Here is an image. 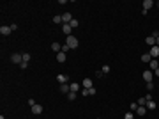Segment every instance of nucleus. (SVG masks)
Masks as SVG:
<instances>
[{"label":"nucleus","mask_w":159,"mask_h":119,"mask_svg":"<svg viewBox=\"0 0 159 119\" xmlns=\"http://www.w3.org/2000/svg\"><path fill=\"white\" fill-rule=\"evenodd\" d=\"M66 45H67L71 50H76V48H78V45H80V41L76 39L74 36H67V39H66Z\"/></svg>","instance_id":"1"},{"label":"nucleus","mask_w":159,"mask_h":119,"mask_svg":"<svg viewBox=\"0 0 159 119\" xmlns=\"http://www.w3.org/2000/svg\"><path fill=\"white\" fill-rule=\"evenodd\" d=\"M11 62L21 64V62H23V55H21V53H12V55H11Z\"/></svg>","instance_id":"2"},{"label":"nucleus","mask_w":159,"mask_h":119,"mask_svg":"<svg viewBox=\"0 0 159 119\" xmlns=\"http://www.w3.org/2000/svg\"><path fill=\"white\" fill-rule=\"evenodd\" d=\"M149 53H150L152 59H157V57H159V46H157V45H154V46L149 50Z\"/></svg>","instance_id":"3"},{"label":"nucleus","mask_w":159,"mask_h":119,"mask_svg":"<svg viewBox=\"0 0 159 119\" xmlns=\"http://www.w3.org/2000/svg\"><path fill=\"white\" fill-rule=\"evenodd\" d=\"M152 78H154V71H150V70L143 71V80L145 82H152Z\"/></svg>","instance_id":"4"},{"label":"nucleus","mask_w":159,"mask_h":119,"mask_svg":"<svg viewBox=\"0 0 159 119\" xmlns=\"http://www.w3.org/2000/svg\"><path fill=\"white\" fill-rule=\"evenodd\" d=\"M96 92H97L96 87H90V89H83V91H81V94H83V96H94Z\"/></svg>","instance_id":"5"},{"label":"nucleus","mask_w":159,"mask_h":119,"mask_svg":"<svg viewBox=\"0 0 159 119\" xmlns=\"http://www.w3.org/2000/svg\"><path fill=\"white\" fill-rule=\"evenodd\" d=\"M73 21V14L71 12H64L62 14V23H71Z\"/></svg>","instance_id":"6"},{"label":"nucleus","mask_w":159,"mask_h":119,"mask_svg":"<svg viewBox=\"0 0 159 119\" xmlns=\"http://www.w3.org/2000/svg\"><path fill=\"white\" fill-rule=\"evenodd\" d=\"M11 32H12V30H11V27H7V25H2V27H0V34H2V36H9Z\"/></svg>","instance_id":"7"},{"label":"nucleus","mask_w":159,"mask_h":119,"mask_svg":"<svg viewBox=\"0 0 159 119\" xmlns=\"http://www.w3.org/2000/svg\"><path fill=\"white\" fill-rule=\"evenodd\" d=\"M30 109H32V114L39 116L41 112H42V105H37V103H35V105H34V107H30Z\"/></svg>","instance_id":"8"},{"label":"nucleus","mask_w":159,"mask_h":119,"mask_svg":"<svg viewBox=\"0 0 159 119\" xmlns=\"http://www.w3.org/2000/svg\"><path fill=\"white\" fill-rule=\"evenodd\" d=\"M62 32H64L66 36H73V34H71V32H73V29H71L69 23H64V27H62Z\"/></svg>","instance_id":"9"},{"label":"nucleus","mask_w":159,"mask_h":119,"mask_svg":"<svg viewBox=\"0 0 159 119\" xmlns=\"http://www.w3.org/2000/svg\"><path fill=\"white\" fill-rule=\"evenodd\" d=\"M81 85H83L85 89H90V87H94V85H92V80H90L89 77H87V78H83V82H81Z\"/></svg>","instance_id":"10"},{"label":"nucleus","mask_w":159,"mask_h":119,"mask_svg":"<svg viewBox=\"0 0 159 119\" xmlns=\"http://www.w3.org/2000/svg\"><path fill=\"white\" fill-rule=\"evenodd\" d=\"M60 92H64V94H69V92H71L69 84H62V85H60Z\"/></svg>","instance_id":"11"},{"label":"nucleus","mask_w":159,"mask_h":119,"mask_svg":"<svg viewBox=\"0 0 159 119\" xmlns=\"http://www.w3.org/2000/svg\"><path fill=\"white\" fill-rule=\"evenodd\" d=\"M149 68H150V71H156V70H157V68H159V64H157V59H152V60H150Z\"/></svg>","instance_id":"12"},{"label":"nucleus","mask_w":159,"mask_h":119,"mask_svg":"<svg viewBox=\"0 0 159 119\" xmlns=\"http://www.w3.org/2000/svg\"><path fill=\"white\" fill-rule=\"evenodd\" d=\"M67 78H69V77H66V75H57V82H59L60 85H62V84H67Z\"/></svg>","instance_id":"13"},{"label":"nucleus","mask_w":159,"mask_h":119,"mask_svg":"<svg viewBox=\"0 0 159 119\" xmlns=\"http://www.w3.org/2000/svg\"><path fill=\"white\" fill-rule=\"evenodd\" d=\"M152 5H154V2H152V0H143V11H149Z\"/></svg>","instance_id":"14"},{"label":"nucleus","mask_w":159,"mask_h":119,"mask_svg":"<svg viewBox=\"0 0 159 119\" xmlns=\"http://www.w3.org/2000/svg\"><path fill=\"white\" fill-rule=\"evenodd\" d=\"M145 43H147V45H149L150 48H152V46H154V45H156V37H154V36H149V37H147V39H145Z\"/></svg>","instance_id":"15"},{"label":"nucleus","mask_w":159,"mask_h":119,"mask_svg":"<svg viewBox=\"0 0 159 119\" xmlns=\"http://www.w3.org/2000/svg\"><path fill=\"white\" fill-rule=\"evenodd\" d=\"M66 59H67V55H66L64 52H60V53H57V60H59V62H66Z\"/></svg>","instance_id":"16"},{"label":"nucleus","mask_w":159,"mask_h":119,"mask_svg":"<svg viewBox=\"0 0 159 119\" xmlns=\"http://www.w3.org/2000/svg\"><path fill=\"white\" fill-rule=\"evenodd\" d=\"M51 50L57 52V53H60V52H62V46H60L59 43H51Z\"/></svg>","instance_id":"17"},{"label":"nucleus","mask_w":159,"mask_h":119,"mask_svg":"<svg viewBox=\"0 0 159 119\" xmlns=\"http://www.w3.org/2000/svg\"><path fill=\"white\" fill-rule=\"evenodd\" d=\"M150 60H152V57H150V53H149V52L141 55V62H149V64H150Z\"/></svg>","instance_id":"18"},{"label":"nucleus","mask_w":159,"mask_h":119,"mask_svg":"<svg viewBox=\"0 0 159 119\" xmlns=\"http://www.w3.org/2000/svg\"><path fill=\"white\" fill-rule=\"evenodd\" d=\"M145 107H147L149 110H156L157 105H156V101H152V99H150V101H147V105H145Z\"/></svg>","instance_id":"19"},{"label":"nucleus","mask_w":159,"mask_h":119,"mask_svg":"<svg viewBox=\"0 0 159 119\" xmlns=\"http://www.w3.org/2000/svg\"><path fill=\"white\" fill-rule=\"evenodd\" d=\"M136 114H138V116H145V114H147V107H138Z\"/></svg>","instance_id":"20"},{"label":"nucleus","mask_w":159,"mask_h":119,"mask_svg":"<svg viewBox=\"0 0 159 119\" xmlns=\"http://www.w3.org/2000/svg\"><path fill=\"white\" fill-rule=\"evenodd\" d=\"M69 87H71V91H73V92H76V91L80 89V84H76V82H73V84H69Z\"/></svg>","instance_id":"21"},{"label":"nucleus","mask_w":159,"mask_h":119,"mask_svg":"<svg viewBox=\"0 0 159 119\" xmlns=\"http://www.w3.org/2000/svg\"><path fill=\"white\" fill-rule=\"evenodd\" d=\"M67 99H69V101H74V99H76V92H73V91H71L69 94H67Z\"/></svg>","instance_id":"22"},{"label":"nucleus","mask_w":159,"mask_h":119,"mask_svg":"<svg viewBox=\"0 0 159 119\" xmlns=\"http://www.w3.org/2000/svg\"><path fill=\"white\" fill-rule=\"evenodd\" d=\"M69 25H71V29H76V27H78V25H80V21H78V20H74V18H73V21H71Z\"/></svg>","instance_id":"23"},{"label":"nucleus","mask_w":159,"mask_h":119,"mask_svg":"<svg viewBox=\"0 0 159 119\" xmlns=\"http://www.w3.org/2000/svg\"><path fill=\"white\" fill-rule=\"evenodd\" d=\"M138 105H140V107H145V105H147V99H145V96L138 99Z\"/></svg>","instance_id":"24"},{"label":"nucleus","mask_w":159,"mask_h":119,"mask_svg":"<svg viewBox=\"0 0 159 119\" xmlns=\"http://www.w3.org/2000/svg\"><path fill=\"white\" fill-rule=\"evenodd\" d=\"M53 23H62V16H59V14L53 16Z\"/></svg>","instance_id":"25"},{"label":"nucleus","mask_w":159,"mask_h":119,"mask_svg":"<svg viewBox=\"0 0 159 119\" xmlns=\"http://www.w3.org/2000/svg\"><path fill=\"white\" fill-rule=\"evenodd\" d=\"M138 103H131V112H136V110H138Z\"/></svg>","instance_id":"26"},{"label":"nucleus","mask_w":159,"mask_h":119,"mask_svg":"<svg viewBox=\"0 0 159 119\" xmlns=\"http://www.w3.org/2000/svg\"><path fill=\"white\" fill-rule=\"evenodd\" d=\"M23 55V62H28L30 60V53H21Z\"/></svg>","instance_id":"27"},{"label":"nucleus","mask_w":159,"mask_h":119,"mask_svg":"<svg viewBox=\"0 0 159 119\" xmlns=\"http://www.w3.org/2000/svg\"><path fill=\"white\" fill-rule=\"evenodd\" d=\"M124 119H134V114H133V112H127V114L124 116Z\"/></svg>","instance_id":"28"},{"label":"nucleus","mask_w":159,"mask_h":119,"mask_svg":"<svg viewBox=\"0 0 159 119\" xmlns=\"http://www.w3.org/2000/svg\"><path fill=\"white\" fill-rule=\"evenodd\" d=\"M154 89V82H147V91H152Z\"/></svg>","instance_id":"29"},{"label":"nucleus","mask_w":159,"mask_h":119,"mask_svg":"<svg viewBox=\"0 0 159 119\" xmlns=\"http://www.w3.org/2000/svg\"><path fill=\"white\" fill-rule=\"evenodd\" d=\"M69 46H67V45H62V52H64V53H67V52H69Z\"/></svg>","instance_id":"30"},{"label":"nucleus","mask_w":159,"mask_h":119,"mask_svg":"<svg viewBox=\"0 0 159 119\" xmlns=\"http://www.w3.org/2000/svg\"><path fill=\"white\" fill-rule=\"evenodd\" d=\"M103 73H104V75L110 73V66H108V64H106V66H103Z\"/></svg>","instance_id":"31"},{"label":"nucleus","mask_w":159,"mask_h":119,"mask_svg":"<svg viewBox=\"0 0 159 119\" xmlns=\"http://www.w3.org/2000/svg\"><path fill=\"white\" fill-rule=\"evenodd\" d=\"M27 66H28V62H21V64H20L21 70H27Z\"/></svg>","instance_id":"32"},{"label":"nucleus","mask_w":159,"mask_h":119,"mask_svg":"<svg viewBox=\"0 0 159 119\" xmlns=\"http://www.w3.org/2000/svg\"><path fill=\"white\" fill-rule=\"evenodd\" d=\"M145 99H147V101H150V99H152V94H150V92H147V94H145Z\"/></svg>","instance_id":"33"},{"label":"nucleus","mask_w":159,"mask_h":119,"mask_svg":"<svg viewBox=\"0 0 159 119\" xmlns=\"http://www.w3.org/2000/svg\"><path fill=\"white\" fill-rule=\"evenodd\" d=\"M9 27H11V30H12V32H14V30L18 29V25H16V23H12V25H9Z\"/></svg>","instance_id":"34"},{"label":"nucleus","mask_w":159,"mask_h":119,"mask_svg":"<svg viewBox=\"0 0 159 119\" xmlns=\"http://www.w3.org/2000/svg\"><path fill=\"white\" fill-rule=\"evenodd\" d=\"M154 77H159V68H157L156 71H154Z\"/></svg>","instance_id":"35"},{"label":"nucleus","mask_w":159,"mask_h":119,"mask_svg":"<svg viewBox=\"0 0 159 119\" xmlns=\"http://www.w3.org/2000/svg\"><path fill=\"white\" fill-rule=\"evenodd\" d=\"M156 45H157V46H159V37H156Z\"/></svg>","instance_id":"36"},{"label":"nucleus","mask_w":159,"mask_h":119,"mask_svg":"<svg viewBox=\"0 0 159 119\" xmlns=\"http://www.w3.org/2000/svg\"><path fill=\"white\" fill-rule=\"evenodd\" d=\"M157 7H159V2H157Z\"/></svg>","instance_id":"37"}]
</instances>
